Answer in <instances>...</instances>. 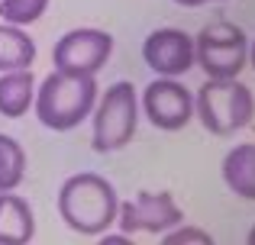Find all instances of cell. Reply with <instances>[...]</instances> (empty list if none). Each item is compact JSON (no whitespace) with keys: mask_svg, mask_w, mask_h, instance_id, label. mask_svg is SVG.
Listing matches in <instances>:
<instances>
[{"mask_svg":"<svg viewBox=\"0 0 255 245\" xmlns=\"http://www.w3.org/2000/svg\"><path fill=\"white\" fill-rule=\"evenodd\" d=\"M97 245H136V242H132V236H123V233H104Z\"/></svg>","mask_w":255,"mask_h":245,"instance_id":"obj_17","label":"cell"},{"mask_svg":"<svg viewBox=\"0 0 255 245\" xmlns=\"http://www.w3.org/2000/svg\"><path fill=\"white\" fill-rule=\"evenodd\" d=\"M26 177V152L13 136L0 132V194L16 190Z\"/></svg>","mask_w":255,"mask_h":245,"instance_id":"obj_14","label":"cell"},{"mask_svg":"<svg viewBox=\"0 0 255 245\" xmlns=\"http://www.w3.org/2000/svg\"><path fill=\"white\" fill-rule=\"evenodd\" d=\"M174 3H178V6H191V10H194V6H207V3H220V0H174Z\"/></svg>","mask_w":255,"mask_h":245,"instance_id":"obj_18","label":"cell"},{"mask_svg":"<svg viewBox=\"0 0 255 245\" xmlns=\"http://www.w3.org/2000/svg\"><path fill=\"white\" fill-rule=\"evenodd\" d=\"M94 103H97V81L94 78L52 71L36 87L32 110H36V120L45 129L68 132V129H78L94 113Z\"/></svg>","mask_w":255,"mask_h":245,"instance_id":"obj_2","label":"cell"},{"mask_svg":"<svg viewBox=\"0 0 255 245\" xmlns=\"http://www.w3.org/2000/svg\"><path fill=\"white\" fill-rule=\"evenodd\" d=\"M49 0H0V19L10 26H32L45 16Z\"/></svg>","mask_w":255,"mask_h":245,"instance_id":"obj_15","label":"cell"},{"mask_svg":"<svg viewBox=\"0 0 255 245\" xmlns=\"http://www.w3.org/2000/svg\"><path fill=\"white\" fill-rule=\"evenodd\" d=\"M223 181L243 200H255V142H243L226 152L223 158Z\"/></svg>","mask_w":255,"mask_h":245,"instance_id":"obj_12","label":"cell"},{"mask_svg":"<svg viewBox=\"0 0 255 245\" xmlns=\"http://www.w3.org/2000/svg\"><path fill=\"white\" fill-rule=\"evenodd\" d=\"M194 65L207 78H239L249 65V36L236 23H210L194 39Z\"/></svg>","mask_w":255,"mask_h":245,"instance_id":"obj_5","label":"cell"},{"mask_svg":"<svg viewBox=\"0 0 255 245\" xmlns=\"http://www.w3.org/2000/svg\"><path fill=\"white\" fill-rule=\"evenodd\" d=\"M36 103V75L29 68L3 71L0 75V116L19 120Z\"/></svg>","mask_w":255,"mask_h":245,"instance_id":"obj_11","label":"cell"},{"mask_svg":"<svg viewBox=\"0 0 255 245\" xmlns=\"http://www.w3.org/2000/svg\"><path fill=\"white\" fill-rule=\"evenodd\" d=\"M194 116L213 136H233L255 116V97L239 78H210L194 94Z\"/></svg>","mask_w":255,"mask_h":245,"instance_id":"obj_3","label":"cell"},{"mask_svg":"<svg viewBox=\"0 0 255 245\" xmlns=\"http://www.w3.org/2000/svg\"><path fill=\"white\" fill-rule=\"evenodd\" d=\"M36 239V213L13 190L0 194V245H29Z\"/></svg>","mask_w":255,"mask_h":245,"instance_id":"obj_10","label":"cell"},{"mask_svg":"<svg viewBox=\"0 0 255 245\" xmlns=\"http://www.w3.org/2000/svg\"><path fill=\"white\" fill-rule=\"evenodd\" d=\"M158 245H217L213 242V236L207 233V229H200V226H174L168 229V233L162 236V242Z\"/></svg>","mask_w":255,"mask_h":245,"instance_id":"obj_16","label":"cell"},{"mask_svg":"<svg viewBox=\"0 0 255 245\" xmlns=\"http://www.w3.org/2000/svg\"><path fill=\"white\" fill-rule=\"evenodd\" d=\"M36 62V42L26 29L0 23V75L16 68H29Z\"/></svg>","mask_w":255,"mask_h":245,"instance_id":"obj_13","label":"cell"},{"mask_svg":"<svg viewBox=\"0 0 255 245\" xmlns=\"http://www.w3.org/2000/svg\"><path fill=\"white\" fill-rule=\"evenodd\" d=\"M249 65H252V68H255V39H252V42H249Z\"/></svg>","mask_w":255,"mask_h":245,"instance_id":"obj_19","label":"cell"},{"mask_svg":"<svg viewBox=\"0 0 255 245\" xmlns=\"http://www.w3.org/2000/svg\"><path fill=\"white\" fill-rule=\"evenodd\" d=\"M139 110L155 129L178 132L194 120V94L178 78H155L139 97Z\"/></svg>","mask_w":255,"mask_h":245,"instance_id":"obj_8","label":"cell"},{"mask_svg":"<svg viewBox=\"0 0 255 245\" xmlns=\"http://www.w3.org/2000/svg\"><path fill=\"white\" fill-rule=\"evenodd\" d=\"M246 245H255V223H252V229H249V236H246Z\"/></svg>","mask_w":255,"mask_h":245,"instance_id":"obj_20","label":"cell"},{"mask_svg":"<svg viewBox=\"0 0 255 245\" xmlns=\"http://www.w3.org/2000/svg\"><path fill=\"white\" fill-rule=\"evenodd\" d=\"M113 55V36L97 26H81V29L65 32L52 49V71L78 78H94Z\"/></svg>","mask_w":255,"mask_h":245,"instance_id":"obj_6","label":"cell"},{"mask_svg":"<svg viewBox=\"0 0 255 245\" xmlns=\"http://www.w3.org/2000/svg\"><path fill=\"white\" fill-rule=\"evenodd\" d=\"M94 129L91 145L100 155L120 152L136 139L139 129V90L132 81H117L94 103Z\"/></svg>","mask_w":255,"mask_h":245,"instance_id":"obj_4","label":"cell"},{"mask_svg":"<svg viewBox=\"0 0 255 245\" xmlns=\"http://www.w3.org/2000/svg\"><path fill=\"white\" fill-rule=\"evenodd\" d=\"M142 58L158 78H181L194 68V36L174 26L152 29L142 42Z\"/></svg>","mask_w":255,"mask_h":245,"instance_id":"obj_9","label":"cell"},{"mask_svg":"<svg viewBox=\"0 0 255 245\" xmlns=\"http://www.w3.org/2000/svg\"><path fill=\"white\" fill-rule=\"evenodd\" d=\"M120 197L104 174L81 171L62 181L58 187V216L78 236H104L117 223Z\"/></svg>","mask_w":255,"mask_h":245,"instance_id":"obj_1","label":"cell"},{"mask_svg":"<svg viewBox=\"0 0 255 245\" xmlns=\"http://www.w3.org/2000/svg\"><path fill=\"white\" fill-rule=\"evenodd\" d=\"M181 223H184V213H181L171 190H139L136 197L120 203V213H117V226L123 236H132V233L165 236L168 229L181 226Z\"/></svg>","mask_w":255,"mask_h":245,"instance_id":"obj_7","label":"cell"}]
</instances>
